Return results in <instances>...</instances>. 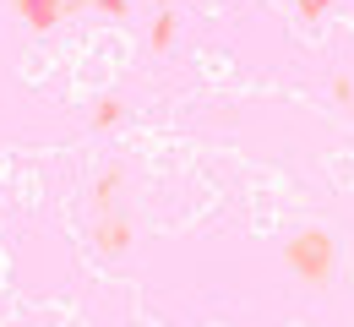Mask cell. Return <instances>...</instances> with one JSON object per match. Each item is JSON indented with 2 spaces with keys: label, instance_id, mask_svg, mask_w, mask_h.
Returning <instances> with one entry per match:
<instances>
[{
  "label": "cell",
  "instance_id": "cell-1",
  "mask_svg": "<svg viewBox=\"0 0 354 327\" xmlns=\"http://www.w3.org/2000/svg\"><path fill=\"white\" fill-rule=\"evenodd\" d=\"M120 191H126V175L115 164L98 169V180H93V245L104 256H126L131 251V218H126Z\"/></svg>",
  "mask_w": 354,
  "mask_h": 327
},
{
  "label": "cell",
  "instance_id": "cell-2",
  "mask_svg": "<svg viewBox=\"0 0 354 327\" xmlns=\"http://www.w3.org/2000/svg\"><path fill=\"white\" fill-rule=\"evenodd\" d=\"M283 268H289L300 283H310V289H327L333 273H338V240L327 230L289 234V240H283Z\"/></svg>",
  "mask_w": 354,
  "mask_h": 327
},
{
  "label": "cell",
  "instance_id": "cell-3",
  "mask_svg": "<svg viewBox=\"0 0 354 327\" xmlns=\"http://www.w3.org/2000/svg\"><path fill=\"white\" fill-rule=\"evenodd\" d=\"M17 17L33 28V33H49L60 22V0H17Z\"/></svg>",
  "mask_w": 354,
  "mask_h": 327
},
{
  "label": "cell",
  "instance_id": "cell-4",
  "mask_svg": "<svg viewBox=\"0 0 354 327\" xmlns=\"http://www.w3.org/2000/svg\"><path fill=\"white\" fill-rule=\"evenodd\" d=\"M120 115H126V104H120L115 93L98 98V104H93V131H115V126H120Z\"/></svg>",
  "mask_w": 354,
  "mask_h": 327
},
{
  "label": "cell",
  "instance_id": "cell-5",
  "mask_svg": "<svg viewBox=\"0 0 354 327\" xmlns=\"http://www.w3.org/2000/svg\"><path fill=\"white\" fill-rule=\"evenodd\" d=\"M147 44H153V55H164V49L175 44V11H164V17L153 22V33H147Z\"/></svg>",
  "mask_w": 354,
  "mask_h": 327
},
{
  "label": "cell",
  "instance_id": "cell-6",
  "mask_svg": "<svg viewBox=\"0 0 354 327\" xmlns=\"http://www.w3.org/2000/svg\"><path fill=\"white\" fill-rule=\"evenodd\" d=\"M295 11H300V22H322L327 11H333V0H289Z\"/></svg>",
  "mask_w": 354,
  "mask_h": 327
},
{
  "label": "cell",
  "instance_id": "cell-7",
  "mask_svg": "<svg viewBox=\"0 0 354 327\" xmlns=\"http://www.w3.org/2000/svg\"><path fill=\"white\" fill-rule=\"evenodd\" d=\"M333 98H338V104L354 115V82H349V77H333Z\"/></svg>",
  "mask_w": 354,
  "mask_h": 327
},
{
  "label": "cell",
  "instance_id": "cell-8",
  "mask_svg": "<svg viewBox=\"0 0 354 327\" xmlns=\"http://www.w3.org/2000/svg\"><path fill=\"white\" fill-rule=\"evenodd\" d=\"M104 11V17H126V0H82V11Z\"/></svg>",
  "mask_w": 354,
  "mask_h": 327
},
{
  "label": "cell",
  "instance_id": "cell-9",
  "mask_svg": "<svg viewBox=\"0 0 354 327\" xmlns=\"http://www.w3.org/2000/svg\"><path fill=\"white\" fill-rule=\"evenodd\" d=\"M164 6H169V0H164Z\"/></svg>",
  "mask_w": 354,
  "mask_h": 327
}]
</instances>
